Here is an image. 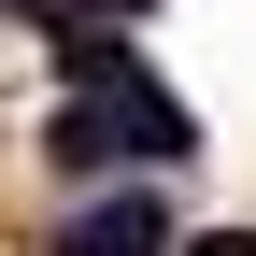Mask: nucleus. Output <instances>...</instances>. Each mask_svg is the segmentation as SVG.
<instances>
[{
    "label": "nucleus",
    "instance_id": "1",
    "mask_svg": "<svg viewBox=\"0 0 256 256\" xmlns=\"http://www.w3.org/2000/svg\"><path fill=\"white\" fill-rule=\"evenodd\" d=\"M57 256H156V200H100V214H72Z\"/></svg>",
    "mask_w": 256,
    "mask_h": 256
},
{
    "label": "nucleus",
    "instance_id": "2",
    "mask_svg": "<svg viewBox=\"0 0 256 256\" xmlns=\"http://www.w3.org/2000/svg\"><path fill=\"white\" fill-rule=\"evenodd\" d=\"M185 256H256V228H200V242H185Z\"/></svg>",
    "mask_w": 256,
    "mask_h": 256
},
{
    "label": "nucleus",
    "instance_id": "3",
    "mask_svg": "<svg viewBox=\"0 0 256 256\" xmlns=\"http://www.w3.org/2000/svg\"><path fill=\"white\" fill-rule=\"evenodd\" d=\"M28 14H43V28H57V14H72V0H28Z\"/></svg>",
    "mask_w": 256,
    "mask_h": 256
}]
</instances>
